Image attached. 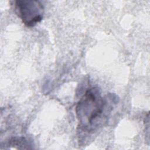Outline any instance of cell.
Here are the masks:
<instances>
[{
  "label": "cell",
  "instance_id": "3957f363",
  "mask_svg": "<svg viewBox=\"0 0 150 150\" xmlns=\"http://www.w3.org/2000/svg\"><path fill=\"white\" fill-rule=\"evenodd\" d=\"M9 145L18 146L19 149H29L30 148L28 145H29L28 140L24 137H13L12 138L9 142Z\"/></svg>",
  "mask_w": 150,
  "mask_h": 150
},
{
  "label": "cell",
  "instance_id": "7a4b0ae2",
  "mask_svg": "<svg viewBox=\"0 0 150 150\" xmlns=\"http://www.w3.org/2000/svg\"><path fill=\"white\" fill-rule=\"evenodd\" d=\"M13 3L16 15L27 27H33L42 20L45 8L40 1L18 0Z\"/></svg>",
  "mask_w": 150,
  "mask_h": 150
},
{
  "label": "cell",
  "instance_id": "6da1fadb",
  "mask_svg": "<svg viewBox=\"0 0 150 150\" xmlns=\"http://www.w3.org/2000/svg\"><path fill=\"white\" fill-rule=\"evenodd\" d=\"M107 98L101 96L98 87L86 90L76 106L79 132L93 134L104 125L112 110Z\"/></svg>",
  "mask_w": 150,
  "mask_h": 150
}]
</instances>
